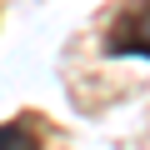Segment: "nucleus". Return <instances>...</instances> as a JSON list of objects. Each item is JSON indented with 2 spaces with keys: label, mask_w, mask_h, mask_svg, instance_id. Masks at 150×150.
<instances>
[{
  "label": "nucleus",
  "mask_w": 150,
  "mask_h": 150,
  "mask_svg": "<svg viewBox=\"0 0 150 150\" xmlns=\"http://www.w3.org/2000/svg\"><path fill=\"white\" fill-rule=\"evenodd\" d=\"M105 50H110V55L150 60V0H130V5L110 20V30H105Z\"/></svg>",
  "instance_id": "f257e3e1"
},
{
  "label": "nucleus",
  "mask_w": 150,
  "mask_h": 150,
  "mask_svg": "<svg viewBox=\"0 0 150 150\" xmlns=\"http://www.w3.org/2000/svg\"><path fill=\"white\" fill-rule=\"evenodd\" d=\"M0 150H40V135L30 120H5L0 125Z\"/></svg>",
  "instance_id": "f03ea898"
}]
</instances>
